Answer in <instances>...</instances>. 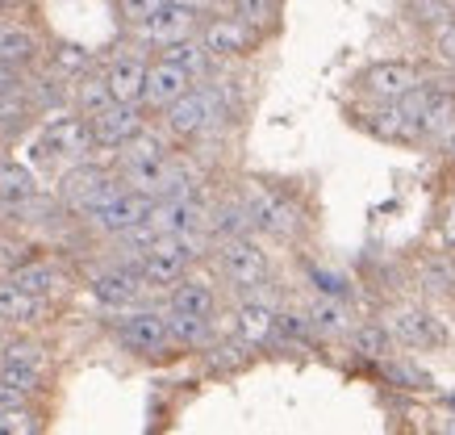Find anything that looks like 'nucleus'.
<instances>
[{"mask_svg":"<svg viewBox=\"0 0 455 435\" xmlns=\"http://www.w3.org/2000/svg\"><path fill=\"white\" fill-rule=\"evenodd\" d=\"M97 155V142H92V126L88 117H80L76 109H59L46 113L38 122V134L29 139V164L38 168H71V164H84Z\"/></svg>","mask_w":455,"mask_h":435,"instance_id":"nucleus-1","label":"nucleus"},{"mask_svg":"<svg viewBox=\"0 0 455 435\" xmlns=\"http://www.w3.org/2000/svg\"><path fill=\"white\" fill-rule=\"evenodd\" d=\"M213 264H218V277L235 294L251 297L263 294L267 281H272V255L263 252V243L255 235H243V239H226L213 243Z\"/></svg>","mask_w":455,"mask_h":435,"instance_id":"nucleus-2","label":"nucleus"},{"mask_svg":"<svg viewBox=\"0 0 455 435\" xmlns=\"http://www.w3.org/2000/svg\"><path fill=\"white\" fill-rule=\"evenodd\" d=\"M243 205H247V218H251V235H267V239H297L301 235L305 213L297 205V197L284 193V189L251 184L243 193Z\"/></svg>","mask_w":455,"mask_h":435,"instance_id":"nucleus-3","label":"nucleus"},{"mask_svg":"<svg viewBox=\"0 0 455 435\" xmlns=\"http://www.w3.org/2000/svg\"><path fill=\"white\" fill-rule=\"evenodd\" d=\"M122 189L125 184L113 168H105L97 159H84V164L63 168V176H59V205L68 213H76V218H84L88 210L105 205V201H109L113 193H122Z\"/></svg>","mask_w":455,"mask_h":435,"instance_id":"nucleus-4","label":"nucleus"},{"mask_svg":"<svg viewBox=\"0 0 455 435\" xmlns=\"http://www.w3.org/2000/svg\"><path fill=\"white\" fill-rule=\"evenodd\" d=\"M385 326H388V335H393V343L405 351H439V348H447V339H451L447 323H443L430 306H422V302H401V306H393Z\"/></svg>","mask_w":455,"mask_h":435,"instance_id":"nucleus-5","label":"nucleus"},{"mask_svg":"<svg viewBox=\"0 0 455 435\" xmlns=\"http://www.w3.org/2000/svg\"><path fill=\"white\" fill-rule=\"evenodd\" d=\"M196 38H201V46L218 59L221 68H226V63H238V59H251L263 43H267L259 29H251L247 21H238L235 13H205Z\"/></svg>","mask_w":455,"mask_h":435,"instance_id":"nucleus-6","label":"nucleus"},{"mask_svg":"<svg viewBox=\"0 0 455 435\" xmlns=\"http://www.w3.org/2000/svg\"><path fill=\"white\" fill-rule=\"evenodd\" d=\"M88 289H92V297H97L100 306L117 310V314L142 306V297L151 294L147 281H142L139 260H134V255H122V260H109L105 268H97V272L88 277Z\"/></svg>","mask_w":455,"mask_h":435,"instance_id":"nucleus-7","label":"nucleus"},{"mask_svg":"<svg viewBox=\"0 0 455 435\" xmlns=\"http://www.w3.org/2000/svg\"><path fill=\"white\" fill-rule=\"evenodd\" d=\"M113 339H117L130 356H142V360H155V356L172 351L167 314H164V310H151V306L122 310V318L113 323Z\"/></svg>","mask_w":455,"mask_h":435,"instance_id":"nucleus-8","label":"nucleus"},{"mask_svg":"<svg viewBox=\"0 0 455 435\" xmlns=\"http://www.w3.org/2000/svg\"><path fill=\"white\" fill-rule=\"evenodd\" d=\"M201 17L196 9H184V4H176V0H164L159 9H155L142 26L130 29V38L139 46H151V51H164V46L172 43H184V38H193L196 29H201Z\"/></svg>","mask_w":455,"mask_h":435,"instance_id":"nucleus-9","label":"nucleus"},{"mask_svg":"<svg viewBox=\"0 0 455 435\" xmlns=\"http://www.w3.org/2000/svg\"><path fill=\"white\" fill-rule=\"evenodd\" d=\"M427 85V68L410 59H380L359 76V93L368 101H401Z\"/></svg>","mask_w":455,"mask_h":435,"instance_id":"nucleus-10","label":"nucleus"},{"mask_svg":"<svg viewBox=\"0 0 455 435\" xmlns=\"http://www.w3.org/2000/svg\"><path fill=\"white\" fill-rule=\"evenodd\" d=\"M88 126H92V142H97V151H122L130 139H139L142 130L151 126V113L142 109V105H122V101H109L100 113L88 117Z\"/></svg>","mask_w":455,"mask_h":435,"instance_id":"nucleus-11","label":"nucleus"},{"mask_svg":"<svg viewBox=\"0 0 455 435\" xmlns=\"http://www.w3.org/2000/svg\"><path fill=\"white\" fill-rule=\"evenodd\" d=\"M151 197L147 193H134V189H122V193H113L105 205H97V210H88L80 218L92 235H100V239H113V235H122V230H130V226H139L151 218Z\"/></svg>","mask_w":455,"mask_h":435,"instance_id":"nucleus-12","label":"nucleus"},{"mask_svg":"<svg viewBox=\"0 0 455 435\" xmlns=\"http://www.w3.org/2000/svg\"><path fill=\"white\" fill-rule=\"evenodd\" d=\"M42 55H46V38L38 34V26H29L21 17L13 21H0V63L13 71H34L42 68Z\"/></svg>","mask_w":455,"mask_h":435,"instance_id":"nucleus-13","label":"nucleus"},{"mask_svg":"<svg viewBox=\"0 0 455 435\" xmlns=\"http://www.w3.org/2000/svg\"><path fill=\"white\" fill-rule=\"evenodd\" d=\"M205 218L209 205L205 197H164L151 205V226L159 235H205Z\"/></svg>","mask_w":455,"mask_h":435,"instance_id":"nucleus-14","label":"nucleus"},{"mask_svg":"<svg viewBox=\"0 0 455 435\" xmlns=\"http://www.w3.org/2000/svg\"><path fill=\"white\" fill-rule=\"evenodd\" d=\"M193 88V76L184 68H176V63H167L164 55L147 59V88H142V109L147 113H159L167 109V105H176L184 93Z\"/></svg>","mask_w":455,"mask_h":435,"instance_id":"nucleus-15","label":"nucleus"},{"mask_svg":"<svg viewBox=\"0 0 455 435\" xmlns=\"http://www.w3.org/2000/svg\"><path fill=\"white\" fill-rule=\"evenodd\" d=\"M51 314H55L51 302L26 294L13 277H0V326H4V331H34V326H42Z\"/></svg>","mask_w":455,"mask_h":435,"instance_id":"nucleus-16","label":"nucleus"},{"mask_svg":"<svg viewBox=\"0 0 455 435\" xmlns=\"http://www.w3.org/2000/svg\"><path fill=\"white\" fill-rule=\"evenodd\" d=\"M100 76H105V88H109L113 101H122V105H142V88H147V55H142V51L109 55L100 63Z\"/></svg>","mask_w":455,"mask_h":435,"instance_id":"nucleus-17","label":"nucleus"},{"mask_svg":"<svg viewBox=\"0 0 455 435\" xmlns=\"http://www.w3.org/2000/svg\"><path fill=\"white\" fill-rule=\"evenodd\" d=\"M355 126L380 142H422L397 101H368V109H355Z\"/></svg>","mask_w":455,"mask_h":435,"instance_id":"nucleus-18","label":"nucleus"},{"mask_svg":"<svg viewBox=\"0 0 455 435\" xmlns=\"http://www.w3.org/2000/svg\"><path fill=\"white\" fill-rule=\"evenodd\" d=\"M218 306H221V294L218 285L205 281V277H196L188 272L184 281H176L167 289V306L172 314H188V318H218Z\"/></svg>","mask_w":455,"mask_h":435,"instance_id":"nucleus-19","label":"nucleus"},{"mask_svg":"<svg viewBox=\"0 0 455 435\" xmlns=\"http://www.w3.org/2000/svg\"><path fill=\"white\" fill-rule=\"evenodd\" d=\"M301 318H305V326H309V335H317V339H347V331L355 326V310H351V302H343V297L314 294Z\"/></svg>","mask_w":455,"mask_h":435,"instance_id":"nucleus-20","label":"nucleus"},{"mask_svg":"<svg viewBox=\"0 0 455 435\" xmlns=\"http://www.w3.org/2000/svg\"><path fill=\"white\" fill-rule=\"evenodd\" d=\"M235 335L259 351L267 339H276V306L263 302L259 294L243 297V302L235 306Z\"/></svg>","mask_w":455,"mask_h":435,"instance_id":"nucleus-21","label":"nucleus"},{"mask_svg":"<svg viewBox=\"0 0 455 435\" xmlns=\"http://www.w3.org/2000/svg\"><path fill=\"white\" fill-rule=\"evenodd\" d=\"M26 294L42 297V302H55L59 294H68V272L55 264V260H42V255H34V260H26L21 268H13L9 272Z\"/></svg>","mask_w":455,"mask_h":435,"instance_id":"nucleus-22","label":"nucleus"},{"mask_svg":"<svg viewBox=\"0 0 455 435\" xmlns=\"http://www.w3.org/2000/svg\"><path fill=\"white\" fill-rule=\"evenodd\" d=\"M0 365L29 368V373H51V348L34 331H9L0 339Z\"/></svg>","mask_w":455,"mask_h":435,"instance_id":"nucleus-23","label":"nucleus"},{"mask_svg":"<svg viewBox=\"0 0 455 435\" xmlns=\"http://www.w3.org/2000/svg\"><path fill=\"white\" fill-rule=\"evenodd\" d=\"M42 68L51 71L55 80L71 85V80H80L84 71L100 68V63H97V55H92L88 46H80V43H51L46 46V55H42Z\"/></svg>","mask_w":455,"mask_h":435,"instance_id":"nucleus-24","label":"nucleus"},{"mask_svg":"<svg viewBox=\"0 0 455 435\" xmlns=\"http://www.w3.org/2000/svg\"><path fill=\"white\" fill-rule=\"evenodd\" d=\"M205 235H209V243H226V239H243V235H251V218H247L243 197H226L221 205L209 210Z\"/></svg>","mask_w":455,"mask_h":435,"instance_id":"nucleus-25","label":"nucleus"},{"mask_svg":"<svg viewBox=\"0 0 455 435\" xmlns=\"http://www.w3.org/2000/svg\"><path fill=\"white\" fill-rule=\"evenodd\" d=\"M418 289L427 297H455V252H430L418 260Z\"/></svg>","mask_w":455,"mask_h":435,"instance_id":"nucleus-26","label":"nucleus"},{"mask_svg":"<svg viewBox=\"0 0 455 435\" xmlns=\"http://www.w3.org/2000/svg\"><path fill=\"white\" fill-rule=\"evenodd\" d=\"M155 55H164L167 63H176V68H184L188 76H193V85H201V80H209V76H218L221 63L213 55H209L205 46H201V38H184V43H172L164 46V51H155Z\"/></svg>","mask_w":455,"mask_h":435,"instance_id":"nucleus-27","label":"nucleus"},{"mask_svg":"<svg viewBox=\"0 0 455 435\" xmlns=\"http://www.w3.org/2000/svg\"><path fill=\"white\" fill-rule=\"evenodd\" d=\"M347 348L355 351L359 360L380 365V360H388V356L397 351V343H393V335H388L385 323H355L351 331H347Z\"/></svg>","mask_w":455,"mask_h":435,"instance_id":"nucleus-28","label":"nucleus"},{"mask_svg":"<svg viewBox=\"0 0 455 435\" xmlns=\"http://www.w3.org/2000/svg\"><path fill=\"white\" fill-rule=\"evenodd\" d=\"M109 88H105V76H100V68L84 71L80 80H71L68 85V109H76L80 117H92V113H100L105 105H109Z\"/></svg>","mask_w":455,"mask_h":435,"instance_id":"nucleus-29","label":"nucleus"},{"mask_svg":"<svg viewBox=\"0 0 455 435\" xmlns=\"http://www.w3.org/2000/svg\"><path fill=\"white\" fill-rule=\"evenodd\" d=\"M34 122H38V113H34V105H29L26 93L0 97V142H4V147H9V142H17L21 134H29V130H34Z\"/></svg>","mask_w":455,"mask_h":435,"instance_id":"nucleus-30","label":"nucleus"},{"mask_svg":"<svg viewBox=\"0 0 455 435\" xmlns=\"http://www.w3.org/2000/svg\"><path fill=\"white\" fill-rule=\"evenodd\" d=\"M167 314V335H172V348H209L213 343V318H188V314Z\"/></svg>","mask_w":455,"mask_h":435,"instance_id":"nucleus-31","label":"nucleus"},{"mask_svg":"<svg viewBox=\"0 0 455 435\" xmlns=\"http://www.w3.org/2000/svg\"><path fill=\"white\" fill-rule=\"evenodd\" d=\"M251 356H255V348L251 343H243L238 335L230 339H213L205 348V365L213 368V373H238V368L251 365Z\"/></svg>","mask_w":455,"mask_h":435,"instance_id":"nucleus-32","label":"nucleus"},{"mask_svg":"<svg viewBox=\"0 0 455 435\" xmlns=\"http://www.w3.org/2000/svg\"><path fill=\"white\" fill-rule=\"evenodd\" d=\"M380 377H388L397 390H410V393H427L435 381H430L427 368H418V360H405V356H388V360H380Z\"/></svg>","mask_w":455,"mask_h":435,"instance_id":"nucleus-33","label":"nucleus"},{"mask_svg":"<svg viewBox=\"0 0 455 435\" xmlns=\"http://www.w3.org/2000/svg\"><path fill=\"white\" fill-rule=\"evenodd\" d=\"M226 13H235L238 21H247L251 29H259L263 38H267L280 26V0H230Z\"/></svg>","mask_w":455,"mask_h":435,"instance_id":"nucleus-34","label":"nucleus"},{"mask_svg":"<svg viewBox=\"0 0 455 435\" xmlns=\"http://www.w3.org/2000/svg\"><path fill=\"white\" fill-rule=\"evenodd\" d=\"M401 13L414 26L443 29L447 21H455V0H401Z\"/></svg>","mask_w":455,"mask_h":435,"instance_id":"nucleus-35","label":"nucleus"},{"mask_svg":"<svg viewBox=\"0 0 455 435\" xmlns=\"http://www.w3.org/2000/svg\"><path fill=\"white\" fill-rule=\"evenodd\" d=\"M0 435H46V419H42L38 407L4 410L0 415Z\"/></svg>","mask_w":455,"mask_h":435,"instance_id":"nucleus-36","label":"nucleus"},{"mask_svg":"<svg viewBox=\"0 0 455 435\" xmlns=\"http://www.w3.org/2000/svg\"><path fill=\"white\" fill-rule=\"evenodd\" d=\"M164 0H113V9H117V21H122L125 29H134V26H142L147 17L159 9Z\"/></svg>","mask_w":455,"mask_h":435,"instance_id":"nucleus-37","label":"nucleus"},{"mask_svg":"<svg viewBox=\"0 0 455 435\" xmlns=\"http://www.w3.org/2000/svg\"><path fill=\"white\" fill-rule=\"evenodd\" d=\"M0 381H9V385H17V390H26L29 398H38V393L46 390V373H29V368L0 365Z\"/></svg>","mask_w":455,"mask_h":435,"instance_id":"nucleus-38","label":"nucleus"},{"mask_svg":"<svg viewBox=\"0 0 455 435\" xmlns=\"http://www.w3.org/2000/svg\"><path fill=\"white\" fill-rule=\"evenodd\" d=\"M430 55L439 68H455V21H447L443 29H435V38H430Z\"/></svg>","mask_w":455,"mask_h":435,"instance_id":"nucleus-39","label":"nucleus"},{"mask_svg":"<svg viewBox=\"0 0 455 435\" xmlns=\"http://www.w3.org/2000/svg\"><path fill=\"white\" fill-rule=\"evenodd\" d=\"M439 235H443V243L455 252V193H447L439 201Z\"/></svg>","mask_w":455,"mask_h":435,"instance_id":"nucleus-40","label":"nucleus"},{"mask_svg":"<svg viewBox=\"0 0 455 435\" xmlns=\"http://www.w3.org/2000/svg\"><path fill=\"white\" fill-rule=\"evenodd\" d=\"M21 407H34V398H29L26 390L9 385V381H0V415H4V410H21Z\"/></svg>","mask_w":455,"mask_h":435,"instance_id":"nucleus-41","label":"nucleus"},{"mask_svg":"<svg viewBox=\"0 0 455 435\" xmlns=\"http://www.w3.org/2000/svg\"><path fill=\"white\" fill-rule=\"evenodd\" d=\"M13 93H26V71H13L0 63V97H13Z\"/></svg>","mask_w":455,"mask_h":435,"instance_id":"nucleus-42","label":"nucleus"},{"mask_svg":"<svg viewBox=\"0 0 455 435\" xmlns=\"http://www.w3.org/2000/svg\"><path fill=\"white\" fill-rule=\"evenodd\" d=\"M435 435H455V410H443L435 419Z\"/></svg>","mask_w":455,"mask_h":435,"instance_id":"nucleus-43","label":"nucleus"},{"mask_svg":"<svg viewBox=\"0 0 455 435\" xmlns=\"http://www.w3.org/2000/svg\"><path fill=\"white\" fill-rule=\"evenodd\" d=\"M176 4H184V9H196V13H213L221 0H176Z\"/></svg>","mask_w":455,"mask_h":435,"instance_id":"nucleus-44","label":"nucleus"},{"mask_svg":"<svg viewBox=\"0 0 455 435\" xmlns=\"http://www.w3.org/2000/svg\"><path fill=\"white\" fill-rule=\"evenodd\" d=\"M443 151H447V159H451V164H455V134H451V139H447V142H443Z\"/></svg>","mask_w":455,"mask_h":435,"instance_id":"nucleus-45","label":"nucleus"}]
</instances>
